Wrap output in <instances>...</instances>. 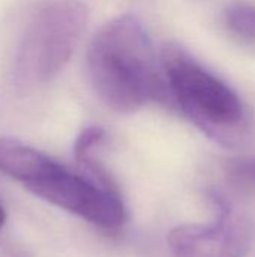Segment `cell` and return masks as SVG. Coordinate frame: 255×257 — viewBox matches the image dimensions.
<instances>
[{"label": "cell", "mask_w": 255, "mask_h": 257, "mask_svg": "<svg viewBox=\"0 0 255 257\" xmlns=\"http://www.w3.org/2000/svg\"><path fill=\"white\" fill-rule=\"evenodd\" d=\"M87 72L96 96L117 113H135L170 96L152 39L132 14L105 23L87 51Z\"/></svg>", "instance_id": "obj_1"}, {"label": "cell", "mask_w": 255, "mask_h": 257, "mask_svg": "<svg viewBox=\"0 0 255 257\" xmlns=\"http://www.w3.org/2000/svg\"><path fill=\"white\" fill-rule=\"evenodd\" d=\"M0 170L36 197L95 226L114 230L126 223V208L116 187L74 173L15 139H0Z\"/></svg>", "instance_id": "obj_2"}, {"label": "cell", "mask_w": 255, "mask_h": 257, "mask_svg": "<svg viewBox=\"0 0 255 257\" xmlns=\"http://www.w3.org/2000/svg\"><path fill=\"white\" fill-rule=\"evenodd\" d=\"M161 66L170 96L198 130L225 146L245 139L246 110L233 87L176 44L164 45Z\"/></svg>", "instance_id": "obj_3"}, {"label": "cell", "mask_w": 255, "mask_h": 257, "mask_svg": "<svg viewBox=\"0 0 255 257\" xmlns=\"http://www.w3.org/2000/svg\"><path fill=\"white\" fill-rule=\"evenodd\" d=\"M89 20L81 0H42L29 15L15 53L14 77L20 87L47 84L66 66Z\"/></svg>", "instance_id": "obj_4"}, {"label": "cell", "mask_w": 255, "mask_h": 257, "mask_svg": "<svg viewBox=\"0 0 255 257\" xmlns=\"http://www.w3.org/2000/svg\"><path fill=\"white\" fill-rule=\"evenodd\" d=\"M216 220L210 224H182L168 233L173 257H245L254 241L251 220L219 193H210Z\"/></svg>", "instance_id": "obj_5"}, {"label": "cell", "mask_w": 255, "mask_h": 257, "mask_svg": "<svg viewBox=\"0 0 255 257\" xmlns=\"http://www.w3.org/2000/svg\"><path fill=\"white\" fill-rule=\"evenodd\" d=\"M227 29L237 38L255 42V5L246 2L233 3L224 17Z\"/></svg>", "instance_id": "obj_6"}, {"label": "cell", "mask_w": 255, "mask_h": 257, "mask_svg": "<svg viewBox=\"0 0 255 257\" xmlns=\"http://www.w3.org/2000/svg\"><path fill=\"white\" fill-rule=\"evenodd\" d=\"M225 172L231 182L255 190V155L228 160L225 163Z\"/></svg>", "instance_id": "obj_7"}, {"label": "cell", "mask_w": 255, "mask_h": 257, "mask_svg": "<svg viewBox=\"0 0 255 257\" xmlns=\"http://www.w3.org/2000/svg\"><path fill=\"white\" fill-rule=\"evenodd\" d=\"M105 140V131L99 126H89L81 131V134L77 137L74 145V154L75 157L89 151H93L102 145Z\"/></svg>", "instance_id": "obj_8"}, {"label": "cell", "mask_w": 255, "mask_h": 257, "mask_svg": "<svg viewBox=\"0 0 255 257\" xmlns=\"http://www.w3.org/2000/svg\"><path fill=\"white\" fill-rule=\"evenodd\" d=\"M5 220H6V214H5L3 205L0 203V229H2V226L5 224Z\"/></svg>", "instance_id": "obj_9"}]
</instances>
